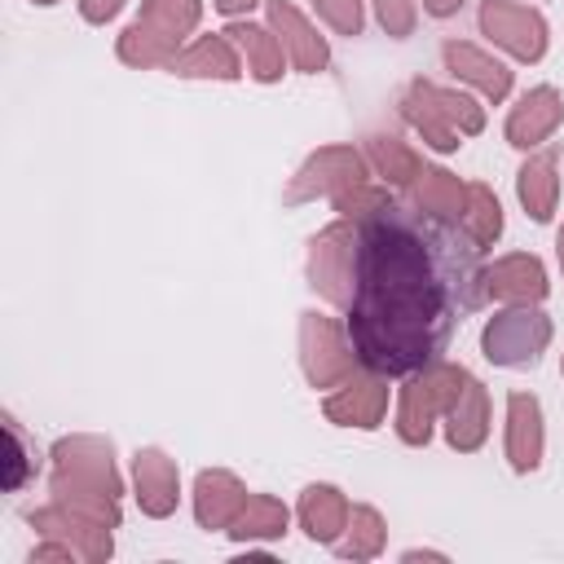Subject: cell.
<instances>
[{
	"label": "cell",
	"mask_w": 564,
	"mask_h": 564,
	"mask_svg": "<svg viewBox=\"0 0 564 564\" xmlns=\"http://www.w3.org/2000/svg\"><path fill=\"white\" fill-rule=\"evenodd\" d=\"M485 300L480 247L463 220L388 198L357 220V282L348 339L357 361L383 379L441 361L445 344Z\"/></svg>",
	"instance_id": "obj_1"
},
{
	"label": "cell",
	"mask_w": 564,
	"mask_h": 564,
	"mask_svg": "<svg viewBox=\"0 0 564 564\" xmlns=\"http://www.w3.org/2000/svg\"><path fill=\"white\" fill-rule=\"evenodd\" d=\"M48 494L110 529H119V467L106 436H62L53 445V480Z\"/></svg>",
	"instance_id": "obj_2"
},
{
	"label": "cell",
	"mask_w": 564,
	"mask_h": 564,
	"mask_svg": "<svg viewBox=\"0 0 564 564\" xmlns=\"http://www.w3.org/2000/svg\"><path fill=\"white\" fill-rule=\"evenodd\" d=\"M203 18V0H141V13L123 26L115 53L123 66H167Z\"/></svg>",
	"instance_id": "obj_3"
},
{
	"label": "cell",
	"mask_w": 564,
	"mask_h": 564,
	"mask_svg": "<svg viewBox=\"0 0 564 564\" xmlns=\"http://www.w3.org/2000/svg\"><path fill=\"white\" fill-rule=\"evenodd\" d=\"M463 383H467V370L458 361H445V357L405 375V388L397 401V436L405 445H427L436 419L449 410V401L463 392Z\"/></svg>",
	"instance_id": "obj_4"
},
{
	"label": "cell",
	"mask_w": 564,
	"mask_h": 564,
	"mask_svg": "<svg viewBox=\"0 0 564 564\" xmlns=\"http://www.w3.org/2000/svg\"><path fill=\"white\" fill-rule=\"evenodd\" d=\"M300 366H304V379L313 388H339L348 375H357V348L348 339V326H339L335 317L308 308L300 313Z\"/></svg>",
	"instance_id": "obj_5"
},
{
	"label": "cell",
	"mask_w": 564,
	"mask_h": 564,
	"mask_svg": "<svg viewBox=\"0 0 564 564\" xmlns=\"http://www.w3.org/2000/svg\"><path fill=\"white\" fill-rule=\"evenodd\" d=\"M551 344V317L538 304H507L480 330V352L494 366H533Z\"/></svg>",
	"instance_id": "obj_6"
},
{
	"label": "cell",
	"mask_w": 564,
	"mask_h": 564,
	"mask_svg": "<svg viewBox=\"0 0 564 564\" xmlns=\"http://www.w3.org/2000/svg\"><path fill=\"white\" fill-rule=\"evenodd\" d=\"M352 282H357V220H335L308 242V286L335 304H352Z\"/></svg>",
	"instance_id": "obj_7"
},
{
	"label": "cell",
	"mask_w": 564,
	"mask_h": 564,
	"mask_svg": "<svg viewBox=\"0 0 564 564\" xmlns=\"http://www.w3.org/2000/svg\"><path fill=\"white\" fill-rule=\"evenodd\" d=\"M366 176H370V163H366L361 150H352V145H322V150H313V154L300 163V172L291 176V185H286L282 198H286V203L335 198V194H344V189L366 185Z\"/></svg>",
	"instance_id": "obj_8"
},
{
	"label": "cell",
	"mask_w": 564,
	"mask_h": 564,
	"mask_svg": "<svg viewBox=\"0 0 564 564\" xmlns=\"http://www.w3.org/2000/svg\"><path fill=\"white\" fill-rule=\"evenodd\" d=\"M480 35L511 53L516 62H542L546 57V18L516 0H485L480 4Z\"/></svg>",
	"instance_id": "obj_9"
},
{
	"label": "cell",
	"mask_w": 564,
	"mask_h": 564,
	"mask_svg": "<svg viewBox=\"0 0 564 564\" xmlns=\"http://www.w3.org/2000/svg\"><path fill=\"white\" fill-rule=\"evenodd\" d=\"M26 520H31V529H40V538H57V542L75 546L79 560H88V564H101V560H110V551H115L110 524H101V520H93V516L66 507V502H57V498H53L48 507H35Z\"/></svg>",
	"instance_id": "obj_10"
},
{
	"label": "cell",
	"mask_w": 564,
	"mask_h": 564,
	"mask_svg": "<svg viewBox=\"0 0 564 564\" xmlns=\"http://www.w3.org/2000/svg\"><path fill=\"white\" fill-rule=\"evenodd\" d=\"M322 414L339 427H361V432L379 427L383 414H388V379L375 375V370L348 375L339 388H330L322 397Z\"/></svg>",
	"instance_id": "obj_11"
},
{
	"label": "cell",
	"mask_w": 564,
	"mask_h": 564,
	"mask_svg": "<svg viewBox=\"0 0 564 564\" xmlns=\"http://www.w3.org/2000/svg\"><path fill=\"white\" fill-rule=\"evenodd\" d=\"M132 489H137V507L154 520L172 516L176 511V498H181V471H176V458H167L159 445H145L132 454Z\"/></svg>",
	"instance_id": "obj_12"
},
{
	"label": "cell",
	"mask_w": 564,
	"mask_h": 564,
	"mask_svg": "<svg viewBox=\"0 0 564 564\" xmlns=\"http://www.w3.org/2000/svg\"><path fill=\"white\" fill-rule=\"evenodd\" d=\"M264 4H269V26H273V35L282 40L291 66L304 70V75L326 70V62H330V44H326V35H317V26H313L291 0H264Z\"/></svg>",
	"instance_id": "obj_13"
},
{
	"label": "cell",
	"mask_w": 564,
	"mask_h": 564,
	"mask_svg": "<svg viewBox=\"0 0 564 564\" xmlns=\"http://www.w3.org/2000/svg\"><path fill=\"white\" fill-rule=\"evenodd\" d=\"M560 123H564V97L551 84H538V88H529L511 106V115H507V141L516 150H538Z\"/></svg>",
	"instance_id": "obj_14"
},
{
	"label": "cell",
	"mask_w": 564,
	"mask_h": 564,
	"mask_svg": "<svg viewBox=\"0 0 564 564\" xmlns=\"http://www.w3.org/2000/svg\"><path fill=\"white\" fill-rule=\"evenodd\" d=\"M546 291H551L546 269L529 251H516V256H502V260L485 264V295H494L502 304H542Z\"/></svg>",
	"instance_id": "obj_15"
},
{
	"label": "cell",
	"mask_w": 564,
	"mask_h": 564,
	"mask_svg": "<svg viewBox=\"0 0 564 564\" xmlns=\"http://www.w3.org/2000/svg\"><path fill=\"white\" fill-rule=\"evenodd\" d=\"M546 449V427H542V405L533 392H511L507 397V463L511 471H538Z\"/></svg>",
	"instance_id": "obj_16"
},
{
	"label": "cell",
	"mask_w": 564,
	"mask_h": 564,
	"mask_svg": "<svg viewBox=\"0 0 564 564\" xmlns=\"http://www.w3.org/2000/svg\"><path fill=\"white\" fill-rule=\"evenodd\" d=\"M247 498L251 494L242 489V480L234 471H225V467H207L194 480V516H198V524L207 533H229V524L238 520Z\"/></svg>",
	"instance_id": "obj_17"
},
{
	"label": "cell",
	"mask_w": 564,
	"mask_h": 564,
	"mask_svg": "<svg viewBox=\"0 0 564 564\" xmlns=\"http://www.w3.org/2000/svg\"><path fill=\"white\" fill-rule=\"evenodd\" d=\"M441 62H445V70H449L454 79L471 84L485 101H502V97L511 93V70H507L494 53H485V48H476V44H467V40H445V44H441Z\"/></svg>",
	"instance_id": "obj_18"
},
{
	"label": "cell",
	"mask_w": 564,
	"mask_h": 564,
	"mask_svg": "<svg viewBox=\"0 0 564 564\" xmlns=\"http://www.w3.org/2000/svg\"><path fill=\"white\" fill-rule=\"evenodd\" d=\"M441 423H445V441H449V449H458V454L480 449L485 436H489V392H485V383L467 375L463 392L449 401V410L441 414Z\"/></svg>",
	"instance_id": "obj_19"
},
{
	"label": "cell",
	"mask_w": 564,
	"mask_h": 564,
	"mask_svg": "<svg viewBox=\"0 0 564 564\" xmlns=\"http://www.w3.org/2000/svg\"><path fill=\"white\" fill-rule=\"evenodd\" d=\"M172 75L181 79H238L242 75V57L234 48V40L220 31V35H198L189 40L172 62H167Z\"/></svg>",
	"instance_id": "obj_20"
},
{
	"label": "cell",
	"mask_w": 564,
	"mask_h": 564,
	"mask_svg": "<svg viewBox=\"0 0 564 564\" xmlns=\"http://www.w3.org/2000/svg\"><path fill=\"white\" fill-rule=\"evenodd\" d=\"M225 35L234 40V48L242 53L247 62V75L260 79V84H278L282 79V62H286V48L282 40L273 35V26H260V22H247V18H234L225 26Z\"/></svg>",
	"instance_id": "obj_21"
},
{
	"label": "cell",
	"mask_w": 564,
	"mask_h": 564,
	"mask_svg": "<svg viewBox=\"0 0 564 564\" xmlns=\"http://www.w3.org/2000/svg\"><path fill=\"white\" fill-rule=\"evenodd\" d=\"M516 194H520V207H524L538 225H546V220L555 216V203H560V163H555L551 150L529 154V159L520 163V172H516Z\"/></svg>",
	"instance_id": "obj_22"
},
{
	"label": "cell",
	"mask_w": 564,
	"mask_h": 564,
	"mask_svg": "<svg viewBox=\"0 0 564 564\" xmlns=\"http://www.w3.org/2000/svg\"><path fill=\"white\" fill-rule=\"evenodd\" d=\"M401 115H405V123L423 137V145H432L436 154H454V150L463 145V132L436 110V101L427 97L423 79H410V84H405V93H401Z\"/></svg>",
	"instance_id": "obj_23"
},
{
	"label": "cell",
	"mask_w": 564,
	"mask_h": 564,
	"mask_svg": "<svg viewBox=\"0 0 564 564\" xmlns=\"http://www.w3.org/2000/svg\"><path fill=\"white\" fill-rule=\"evenodd\" d=\"M348 511L352 507H348L344 489H335V485H308L300 494V529L313 542H322V546H335L339 542V533L348 524Z\"/></svg>",
	"instance_id": "obj_24"
},
{
	"label": "cell",
	"mask_w": 564,
	"mask_h": 564,
	"mask_svg": "<svg viewBox=\"0 0 564 564\" xmlns=\"http://www.w3.org/2000/svg\"><path fill=\"white\" fill-rule=\"evenodd\" d=\"M405 198H410L414 207L432 212V216H449V220H463V207H467V185H463L454 172L423 163V172L410 181Z\"/></svg>",
	"instance_id": "obj_25"
},
{
	"label": "cell",
	"mask_w": 564,
	"mask_h": 564,
	"mask_svg": "<svg viewBox=\"0 0 564 564\" xmlns=\"http://www.w3.org/2000/svg\"><path fill=\"white\" fill-rule=\"evenodd\" d=\"M366 163H370V172L375 176H383V185H397V189H410V181L423 172V159L405 145V141H397V137H383V132H375V137H366Z\"/></svg>",
	"instance_id": "obj_26"
},
{
	"label": "cell",
	"mask_w": 564,
	"mask_h": 564,
	"mask_svg": "<svg viewBox=\"0 0 564 564\" xmlns=\"http://www.w3.org/2000/svg\"><path fill=\"white\" fill-rule=\"evenodd\" d=\"M286 520H291V511L273 494H251L247 507L238 511V520L229 524V538L234 542H269V538L286 533Z\"/></svg>",
	"instance_id": "obj_27"
},
{
	"label": "cell",
	"mask_w": 564,
	"mask_h": 564,
	"mask_svg": "<svg viewBox=\"0 0 564 564\" xmlns=\"http://www.w3.org/2000/svg\"><path fill=\"white\" fill-rule=\"evenodd\" d=\"M383 542H388L383 516H379L370 502H357V507L348 511V524H344L335 551H339L344 560H375V555L383 551Z\"/></svg>",
	"instance_id": "obj_28"
},
{
	"label": "cell",
	"mask_w": 564,
	"mask_h": 564,
	"mask_svg": "<svg viewBox=\"0 0 564 564\" xmlns=\"http://www.w3.org/2000/svg\"><path fill=\"white\" fill-rule=\"evenodd\" d=\"M463 229L471 234V242L485 251L502 238V203L489 185H467V207H463Z\"/></svg>",
	"instance_id": "obj_29"
},
{
	"label": "cell",
	"mask_w": 564,
	"mask_h": 564,
	"mask_svg": "<svg viewBox=\"0 0 564 564\" xmlns=\"http://www.w3.org/2000/svg\"><path fill=\"white\" fill-rule=\"evenodd\" d=\"M0 423H4V441H9V458H4V489H9V494H18V489L40 471V458H35V449L26 445V436H22V427H18V419H13V414H4Z\"/></svg>",
	"instance_id": "obj_30"
},
{
	"label": "cell",
	"mask_w": 564,
	"mask_h": 564,
	"mask_svg": "<svg viewBox=\"0 0 564 564\" xmlns=\"http://www.w3.org/2000/svg\"><path fill=\"white\" fill-rule=\"evenodd\" d=\"M313 9H317V18H322L335 35H361V26H366L361 0H313Z\"/></svg>",
	"instance_id": "obj_31"
},
{
	"label": "cell",
	"mask_w": 564,
	"mask_h": 564,
	"mask_svg": "<svg viewBox=\"0 0 564 564\" xmlns=\"http://www.w3.org/2000/svg\"><path fill=\"white\" fill-rule=\"evenodd\" d=\"M375 18H379V26L388 35L405 40L414 31V22H419V4L414 0H375Z\"/></svg>",
	"instance_id": "obj_32"
},
{
	"label": "cell",
	"mask_w": 564,
	"mask_h": 564,
	"mask_svg": "<svg viewBox=\"0 0 564 564\" xmlns=\"http://www.w3.org/2000/svg\"><path fill=\"white\" fill-rule=\"evenodd\" d=\"M119 9H123V0H79V18L93 26H106Z\"/></svg>",
	"instance_id": "obj_33"
},
{
	"label": "cell",
	"mask_w": 564,
	"mask_h": 564,
	"mask_svg": "<svg viewBox=\"0 0 564 564\" xmlns=\"http://www.w3.org/2000/svg\"><path fill=\"white\" fill-rule=\"evenodd\" d=\"M44 560H79V551L66 546V542H57V538H44V542L31 551V564H44Z\"/></svg>",
	"instance_id": "obj_34"
},
{
	"label": "cell",
	"mask_w": 564,
	"mask_h": 564,
	"mask_svg": "<svg viewBox=\"0 0 564 564\" xmlns=\"http://www.w3.org/2000/svg\"><path fill=\"white\" fill-rule=\"evenodd\" d=\"M463 4H467V0H423V13H432V18H454Z\"/></svg>",
	"instance_id": "obj_35"
},
{
	"label": "cell",
	"mask_w": 564,
	"mask_h": 564,
	"mask_svg": "<svg viewBox=\"0 0 564 564\" xmlns=\"http://www.w3.org/2000/svg\"><path fill=\"white\" fill-rule=\"evenodd\" d=\"M212 4H216V9L225 13V18H238V13H247V9H256L260 0H212Z\"/></svg>",
	"instance_id": "obj_36"
},
{
	"label": "cell",
	"mask_w": 564,
	"mask_h": 564,
	"mask_svg": "<svg viewBox=\"0 0 564 564\" xmlns=\"http://www.w3.org/2000/svg\"><path fill=\"white\" fill-rule=\"evenodd\" d=\"M555 256H560V269H564V225H560V234H555Z\"/></svg>",
	"instance_id": "obj_37"
},
{
	"label": "cell",
	"mask_w": 564,
	"mask_h": 564,
	"mask_svg": "<svg viewBox=\"0 0 564 564\" xmlns=\"http://www.w3.org/2000/svg\"><path fill=\"white\" fill-rule=\"evenodd\" d=\"M31 4H57V0H31Z\"/></svg>",
	"instance_id": "obj_38"
},
{
	"label": "cell",
	"mask_w": 564,
	"mask_h": 564,
	"mask_svg": "<svg viewBox=\"0 0 564 564\" xmlns=\"http://www.w3.org/2000/svg\"><path fill=\"white\" fill-rule=\"evenodd\" d=\"M560 370H564V361H560Z\"/></svg>",
	"instance_id": "obj_39"
}]
</instances>
